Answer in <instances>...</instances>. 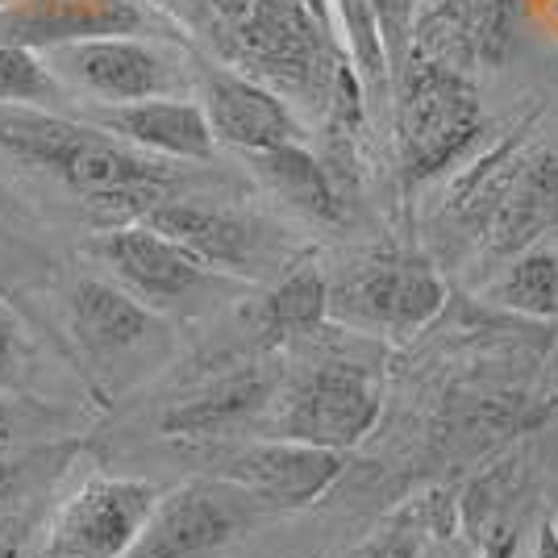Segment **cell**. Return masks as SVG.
I'll use <instances>...</instances> for the list:
<instances>
[{"label":"cell","mask_w":558,"mask_h":558,"mask_svg":"<svg viewBox=\"0 0 558 558\" xmlns=\"http://www.w3.org/2000/svg\"><path fill=\"white\" fill-rule=\"evenodd\" d=\"M0 150L38 175L68 184L93 209L138 221L146 209L175 196L171 159L146 155L96 121L47 113L38 105H0Z\"/></svg>","instance_id":"6da1fadb"},{"label":"cell","mask_w":558,"mask_h":558,"mask_svg":"<svg viewBox=\"0 0 558 558\" xmlns=\"http://www.w3.org/2000/svg\"><path fill=\"white\" fill-rule=\"evenodd\" d=\"M192 25L230 71H242L279 96H322L347 63L333 34L296 0H180Z\"/></svg>","instance_id":"7a4b0ae2"},{"label":"cell","mask_w":558,"mask_h":558,"mask_svg":"<svg viewBox=\"0 0 558 558\" xmlns=\"http://www.w3.org/2000/svg\"><path fill=\"white\" fill-rule=\"evenodd\" d=\"M450 217L488 255H521L558 226V155L509 138L450 187Z\"/></svg>","instance_id":"3957f363"},{"label":"cell","mask_w":558,"mask_h":558,"mask_svg":"<svg viewBox=\"0 0 558 558\" xmlns=\"http://www.w3.org/2000/svg\"><path fill=\"white\" fill-rule=\"evenodd\" d=\"M484 134L471 75L409 59L396 75V146L404 180L421 184L454 167Z\"/></svg>","instance_id":"277c9868"},{"label":"cell","mask_w":558,"mask_h":558,"mask_svg":"<svg viewBox=\"0 0 558 558\" xmlns=\"http://www.w3.org/2000/svg\"><path fill=\"white\" fill-rule=\"evenodd\" d=\"M446 304V283L434 263L417 251H372L338 283H329V317L347 326L409 338L429 326Z\"/></svg>","instance_id":"5b68a950"},{"label":"cell","mask_w":558,"mask_h":558,"mask_svg":"<svg viewBox=\"0 0 558 558\" xmlns=\"http://www.w3.org/2000/svg\"><path fill=\"white\" fill-rule=\"evenodd\" d=\"M159 500V488L146 480L96 471L54 512L43 558H130Z\"/></svg>","instance_id":"8992f818"},{"label":"cell","mask_w":558,"mask_h":558,"mask_svg":"<svg viewBox=\"0 0 558 558\" xmlns=\"http://www.w3.org/2000/svg\"><path fill=\"white\" fill-rule=\"evenodd\" d=\"M379 409L384 396L372 372L354 363H322L288 388L276 413V438L350 450L375 429Z\"/></svg>","instance_id":"52a82bcc"},{"label":"cell","mask_w":558,"mask_h":558,"mask_svg":"<svg viewBox=\"0 0 558 558\" xmlns=\"http://www.w3.org/2000/svg\"><path fill=\"white\" fill-rule=\"evenodd\" d=\"M47 63L63 80V88L105 100V105H134V100H155V96H175L171 59L138 34L88 38V43L47 50Z\"/></svg>","instance_id":"ba28073f"},{"label":"cell","mask_w":558,"mask_h":558,"mask_svg":"<svg viewBox=\"0 0 558 558\" xmlns=\"http://www.w3.org/2000/svg\"><path fill=\"white\" fill-rule=\"evenodd\" d=\"M251 500L233 484H184L159 500L146 534L130 558H213L230 546L255 517Z\"/></svg>","instance_id":"9c48e42d"},{"label":"cell","mask_w":558,"mask_h":558,"mask_svg":"<svg viewBox=\"0 0 558 558\" xmlns=\"http://www.w3.org/2000/svg\"><path fill=\"white\" fill-rule=\"evenodd\" d=\"M342 475V450L296 442V438H263L230 450L217 463V480L242 488L267 509H308L326 496Z\"/></svg>","instance_id":"30bf717a"},{"label":"cell","mask_w":558,"mask_h":558,"mask_svg":"<svg viewBox=\"0 0 558 558\" xmlns=\"http://www.w3.org/2000/svg\"><path fill=\"white\" fill-rule=\"evenodd\" d=\"M163 22L171 17L150 9L146 0H22L0 13V43H17L47 54L88 38L146 34Z\"/></svg>","instance_id":"8fae6325"},{"label":"cell","mask_w":558,"mask_h":558,"mask_svg":"<svg viewBox=\"0 0 558 558\" xmlns=\"http://www.w3.org/2000/svg\"><path fill=\"white\" fill-rule=\"evenodd\" d=\"M201 105L209 113L217 142H226L242 155H263L276 146L304 142L301 121L288 109V100L242 71H209Z\"/></svg>","instance_id":"7c38bea8"},{"label":"cell","mask_w":558,"mask_h":558,"mask_svg":"<svg viewBox=\"0 0 558 558\" xmlns=\"http://www.w3.org/2000/svg\"><path fill=\"white\" fill-rule=\"evenodd\" d=\"M93 255L105 267H113V276L125 279L146 301H175L209 276V267L192 251L146 221H125L117 230L96 233Z\"/></svg>","instance_id":"4fadbf2b"},{"label":"cell","mask_w":558,"mask_h":558,"mask_svg":"<svg viewBox=\"0 0 558 558\" xmlns=\"http://www.w3.org/2000/svg\"><path fill=\"white\" fill-rule=\"evenodd\" d=\"M100 130H109L146 155H159L171 163H209L217 134L209 125V113L201 100H180V96H155V100H134V105H105L93 109Z\"/></svg>","instance_id":"5bb4252c"},{"label":"cell","mask_w":558,"mask_h":558,"mask_svg":"<svg viewBox=\"0 0 558 558\" xmlns=\"http://www.w3.org/2000/svg\"><path fill=\"white\" fill-rule=\"evenodd\" d=\"M138 221L175 238L209 271H246L258 258V230L246 217L221 205H201L192 196H167L155 209L142 213Z\"/></svg>","instance_id":"9a60e30c"},{"label":"cell","mask_w":558,"mask_h":558,"mask_svg":"<svg viewBox=\"0 0 558 558\" xmlns=\"http://www.w3.org/2000/svg\"><path fill=\"white\" fill-rule=\"evenodd\" d=\"M71 333L88 354H125V350L142 347L155 329L150 308L138 304L125 288H113L105 279H80L68 301Z\"/></svg>","instance_id":"2e32d148"},{"label":"cell","mask_w":558,"mask_h":558,"mask_svg":"<svg viewBox=\"0 0 558 558\" xmlns=\"http://www.w3.org/2000/svg\"><path fill=\"white\" fill-rule=\"evenodd\" d=\"M271 400V379L263 372H230L213 379L209 388L187 396L184 404H171L159 421L167 438H213L226 434L233 425L251 421Z\"/></svg>","instance_id":"e0dca14e"},{"label":"cell","mask_w":558,"mask_h":558,"mask_svg":"<svg viewBox=\"0 0 558 558\" xmlns=\"http://www.w3.org/2000/svg\"><path fill=\"white\" fill-rule=\"evenodd\" d=\"M246 317H251V326H255L263 347H283V342L308 338L329 317V279L313 263H301L279 283H271L251 304Z\"/></svg>","instance_id":"ac0fdd59"},{"label":"cell","mask_w":558,"mask_h":558,"mask_svg":"<svg viewBox=\"0 0 558 558\" xmlns=\"http://www.w3.org/2000/svg\"><path fill=\"white\" fill-rule=\"evenodd\" d=\"M255 163L258 180L276 192L279 201H288L292 209L308 213L317 221H342L347 217V201L338 192V180L329 175V167L304 146H276V150H263V155H246Z\"/></svg>","instance_id":"d6986e66"},{"label":"cell","mask_w":558,"mask_h":558,"mask_svg":"<svg viewBox=\"0 0 558 558\" xmlns=\"http://www.w3.org/2000/svg\"><path fill=\"white\" fill-rule=\"evenodd\" d=\"M409 59L417 63H434V68L459 71L471 75V68H480L475 54V38H471V22H466L463 0H438L434 9H425L413 25V43H409ZM404 59V63H409Z\"/></svg>","instance_id":"ffe728a7"},{"label":"cell","mask_w":558,"mask_h":558,"mask_svg":"<svg viewBox=\"0 0 558 558\" xmlns=\"http://www.w3.org/2000/svg\"><path fill=\"white\" fill-rule=\"evenodd\" d=\"M429 534H442L438 505L434 500H413L338 558H425Z\"/></svg>","instance_id":"44dd1931"},{"label":"cell","mask_w":558,"mask_h":558,"mask_svg":"<svg viewBox=\"0 0 558 558\" xmlns=\"http://www.w3.org/2000/svg\"><path fill=\"white\" fill-rule=\"evenodd\" d=\"M500 301L525 317H555L558 313V255L550 251H521L505 279Z\"/></svg>","instance_id":"7402d4cb"},{"label":"cell","mask_w":558,"mask_h":558,"mask_svg":"<svg viewBox=\"0 0 558 558\" xmlns=\"http://www.w3.org/2000/svg\"><path fill=\"white\" fill-rule=\"evenodd\" d=\"M63 93V80L38 50L0 43V105H47Z\"/></svg>","instance_id":"603a6c76"},{"label":"cell","mask_w":558,"mask_h":558,"mask_svg":"<svg viewBox=\"0 0 558 558\" xmlns=\"http://www.w3.org/2000/svg\"><path fill=\"white\" fill-rule=\"evenodd\" d=\"M517 4L521 0H463L480 68H500L509 59L517 38Z\"/></svg>","instance_id":"cb8c5ba5"},{"label":"cell","mask_w":558,"mask_h":558,"mask_svg":"<svg viewBox=\"0 0 558 558\" xmlns=\"http://www.w3.org/2000/svg\"><path fill=\"white\" fill-rule=\"evenodd\" d=\"M388 47V63H392V80L400 75L404 59H409V43H413V25H417V0H367Z\"/></svg>","instance_id":"d4e9b609"},{"label":"cell","mask_w":558,"mask_h":558,"mask_svg":"<svg viewBox=\"0 0 558 558\" xmlns=\"http://www.w3.org/2000/svg\"><path fill=\"white\" fill-rule=\"evenodd\" d=\"M25 375V338L17 317L9 313V304L0 296V392L4 388H17Z\"/></svg>","instance_id":"484cf974"},{"label":"cell","mask_w":558,"mask_h":558,"mask_svg":"<svg viewBox=\"0 0 558 558\" xmlns=\"http://www.w3.org/2000/svg\"><path fill=\"white\" fill-rule=\"evenodd\" d=\"M0 558H34L29 555V530H25V521L0 517Z\"/></svg>","instance_id":"4316f807"},{"label":"cell","mask_w":558,"mask_h":558,"mask_svg":"<svg viewBox=\"0 0 558 558\" xmlns=\"http://www.w3.org/2000/svg\"><path fill=\"white\" fill-rule=\"evenodd\" d=\"M512 550H517V534L500 525L496 534L484 537V546H480V558H512Z\"/></svg>","instance_id":"83f0119b"},{"label":"cell","mask_w":558,"mask_h":558,"mask_svg":"<svg viewBox=\"0 0 558 558\" xmlns=\"http://www.w3.org/2000/svg\"><path fill=\"white\" fill-rule=\"evenodd\" d=\"M13 442H17V413H13V404L0 396V459L13 450Z\"/></svg>","instance_id":"f1b7e54d"},{"label":"cell","mask_w":558,"mask_h":558,"mask_svg":"<svg viewBox=\"0 0 558 558\" xmlns=\"http://www.w3.org/2000/svg\"><path fill=\"white\" fill-rule=\"evenodd\" d=\"M534 558H558V525H555V521H546V525L537 530Z\"/></svg>","instance_id":"f546056e"},{"label":"cell","mask_w":558,"mask_h":558,"mask_svg":"<svg viewBox=\"0 0 558 558\" xmlns=\"http://www.w3.org/2000/svg\"><path fill=\"white\" fill-rule=\"evenodd\" d=\"M17 480H22V463H9V459H0V505H4V496L17 488Z\"/></svg>","instance_id":"4dcf8cb0"},{"label":"cell","mask_w":558,"mask_h":558,"mask_svg":"<svg viewBox=\"0 0 558 558\" xmlns=\"http://www.w3.org/2000/svg\"><path fill=\"white\" fill-rule=\"evenodd\" d=\"M304 13L313 17V22H322L329 29V13H333V0H296Z\"/></svg>","instance_id":"1f68e13d"},{"label":"cell","mask_w":558,"mask_h":558,"mask_svg":"<svg viewBox=\"0 0 558 558\" xmlns=\"http://www.w3.org/2000/svg\"><path fill=\"white\" fill-rule=\"evenodd\" d=\"M146 4H150V9H159V13L171 17V22H184V17H180V0H146Z\"/></svg>","instance_id":"d6a6232c"},{"label":"cell","mask_w":558,"mask_h":558,"mask_svg":"<svg viewBox=\"0 0 558 558\" xmlns=\"http://www.w3.org/2000/svg\"><path fill=\"white\" fill-rule=\"evenodd\" d=\"M13 4H22V0H0V13H4V9H13Z\"/></svg>","instance_id":"836d02e7"},{"label":"cell","mask_w":558,"mask_h":558,"mask_svg":"<svg viewBox=\"0 0 558 558\" xmlns=\"http://www.w3.org/2000/svg\"><path fill=\"white\" fill-rule=\"evenodd\" d=\"M434 558H450V555H434Z\"/></svg>","instance_id":"e575fe53"},{"label":"cell","mask_w":558,"mask_h":558,"mask_svg":"<svg viewBox=\"0 0 558 558\" xmlns=\"http://www.w3.org/2000/svg\"><path fill=\"white\" fill-rule=\"evenodd\" d=\"M0 296H4V292H0Z\"/></svg>","instance_id":"d590c367"}]
</instances>
